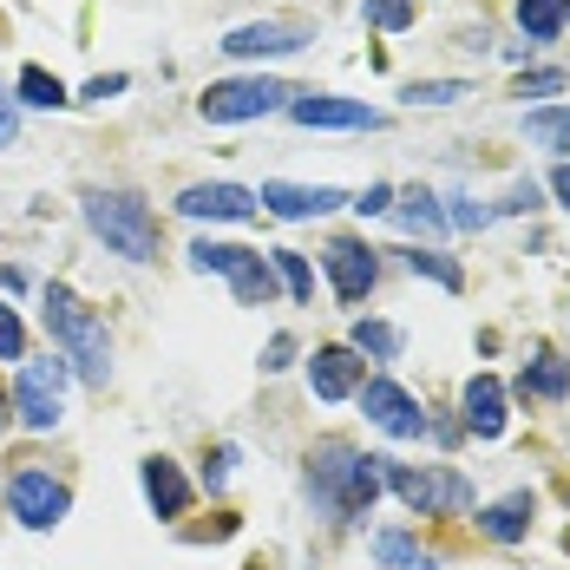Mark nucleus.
I'll use <instances>...</instances> for the list:
<instances>
[{"label":"nucleus","instance_id":"1","mask_svg":"<svg viewBox=\"0 0 570 570\" xmlns=\"http://www.w3.org/2000/svg\"><path fill=\"white\" fill-rule=\"evenodd\" d=\"M47 335L59 342V361L86 387H106L112 381V335H106L99 308H86L66 283H47Z\"/></svg>","mask_w":570,"mask_h":570},{"label":"nucleus","instance_id":"2","mask_svg":"<svg viewBox=\"0 0 570 570\" xmlns=\"http://www.w3.org/2000/svg\"><path fill=\"white\" fill-rule=\"evenodd\" d=\"M308 492L335 518H367L374 499H381V459L354 453L347 440H322L308 453Z\"/></svg>","mask_w":570,"mask_h":570},{"label":"nucleus","instance_id":"3","mask_svg":"<svg viewBox=\"0 0 570 570\" xmlns=\"http://www.w3.org/2000/svg\"><path fill=\"white\" fill-rule=\"evenodd\" d=\"M79 210H86V229L125 263H158V217L131 190H86Z\"/></svg>","mask_w":570,"mask_h":570},{"label":"nucleus","instance_id":"4","mask_svg":"<svg viewBox=\"0 0 570 570\" xmlns=\"http://www.w3.org/2000/svg\"><path fill=\"white\" fill-rule=\"evenodd\" d=\"M381 485H394V499L406 505V512H420V518H446V512H465L472 505V485L459 479L453 465H400V459H381Z\"/></svg>","mask_w":570,"mask_h":570},{"label":"nucleus","instance_id":"5","mask_svg":"<svg viewBox=\"0 0 570 570\" xmlns=\"http://www.w3.org/2000/svg\"><path fill=\"white\" fill-rule=\"evenodd\" d=\"M288 99H295V92H288L283 79H263V72H256V79H217V86L197 99V112L210 118V125H249V118L283 112Z\"/></svg>","mask_w":570,"mask_h":570},{"label":"nucleus","instance_id":"6","mask_svg":"<svg viewBox=\"0 0 570 570\" xmlns=\"http://www.w3.org/2000/svg\"><path fill=\"white\" fill-rule=\"evenodd\" d=\"M66 381H72V367H66V361H27V367H20V381H13V413H20V426L53 433L59 406H66Z\"/></svg>","mask_w":570,"mask_h":570},{"label":"nucleus","instance_id":"7","mask_svg":"<svg viewBox=\"0 0 570 570\" xmlns=\"http://www.w3.org/2000/svg\"><path fill=\"white\" fill-rule=\"evenodd\" d=\"M7 512L20 518L27 531H53L59 518L72 512V492L59 485L53 472H40V465H20V472L7 479Z\"/></svg>","mask_w":570,"mask_h":570},{"label":"nucleus","instance_id":"8","mask_svg":"<svg viewBox=\"0 0 570 570\" xmlns=\"http://www.w3.org/2000/svg\"><path fill=\"white\" fill-rule=\"evenodd\" d=\"M361 413H367L387 440H426V433H433V426H426V413H420V400L406 394L400 381H387V374L361 381Z\"/></svg>","mask_w":570,"mask_h":570},{"label":"nucleus","instance_id":"9","mask_svg":"<svg viewBox=\"0 0 570 570\" xmlns=\"http://www.w3.org/2000/svg\"><path fill=\"white\" fill-rule=\"evenodd\" d=\"M288 118L308 125V131H381V112L361 106V99H335V92H295Z\"/></svg>","mask_w":570,"mask_h":570},{"label":"nucleus","instance_id":"10","mask_svg":"<svg viewBox=\"0 0 570 570\" xmlns=\"http://www.w3.org/2000/svg\"><path fill=\"white\" fill-rule=\"evenodd\" d=\"M381 249H367V243H354V236H335L328 249H322V269H328V283L342 302H361L367 288L381 283V263H374Z\"/></svg>","mask_w":570,"mask_h":570},{"label":"nucleus","instance_id":"11","mask_svg":"<svg viewBox=\"0 0 570 570\" xmlns=\"http://www.w3.org/2000/svg\"><path fill=\"white\" fill-rule=\"evenodd\" d=\"M302 47H308V27H302V20H256V27L224 33L217 53H229V59H283V53H302Z\"/></svg>","mask_w":570,"mask_h":570},{"label":"nucleus","instance_id":"12","mask_svg":"<svg viewBox=\"0 0 570 570\" xmlns=\"http://www.w3.org/2000/svg\"><path fill=\"white\" fill-rule=\"evenodd\" d=\"M269 217H283V224H308V217H328V210H342L347 197L335 184H263V197H256Z\"/></svg>","mask_w":570,"mask_h":570},{"label":"nucleus","instance_id":"13","mask_svg":"<svg viewBox=\"0 0 570 570\" xmlns=\"http://www.w3.org/2000/svg\"><path fill=\"white\" fill-rule=\"evenodd\" d=\"M177 210L184 217H210V224H249L256 217V190H243V184H190L177 197Z\"/></svg>","mask_w":570,"mask_h":570},{"label":"nucleus","instance_id":"14","mask_svg":"<svg viewBox=\"0 0 570 570\" xmlns=\"http://www.w3.org/2000/svg\"><path fill=\"white\" fill-rule=\"evenodd\" d=\"M308 387H315L322 400L361 394V361H354V347H315V361H308Z\"/></svg>","mask_w":570,"mask_h":570},{"label":"nucleus","instance_id":"15","mask_svg":"<svg viewBox=\"0 0 570 570\" xmlns=\"http://www.w3.org/2000/svg\"><path fill=\"white\" fill-rule=\"evenodd\" d=\"M465 426L479 440H499L505 433V381L499 374H472L465 381Z\"/></svg>","mask_w":570,"mask_h":570},{"label":"nucleus","instance_id":"16","mask_svg":"<svg viewBox=\"0 0 570 570\" xmlns=\"http://www.w3.org/2000/svg\"><path fill=\"white\" fill-rule=\"evenodd\" d=\"M138 479H145V499H151V512L158 518H184L190 512V479H184V472H177V459H145V472H138Z\"/></svg>","mask_w":570,"mask_h":570},{"label":"nucleus","instance_id":"17","mask_svg":"<svg viewBox=\"0 0 570 570\" xmlns=\"http://www.w3.org/2000/svg\"><path fill=\"white\" fill-rule=\"evenodd\" d=\"M479 531H485L492 544H524V531H531V492H512V499L485 505V512H479Z\"/></svg>","mask_w":570,"mask_h":570},{"label":"nucleus","instance_id":"18","mask_svg":"<svg viewBox=\"0 0 570 570\" xmlns=\"http://www.w3.org/2000/svg\"><path fill=\"white\" fill-rule=\"evenodd\" d=\"M13 106H33V112H59V106H72V99H66V86H59L47 66H20V79H13Z\"/></svg>","mask_w":570,"mask_h":570},{"label":"nucleus","instance_id":"19","mask_svg":"<svg viewBox=\"0 0 570 570\" xmlns=\"http://www.w3.org/2000/svg\"><path fill=\"white\" fill-rule=\"evenodd\" d=\"M249 256H256V249H243V243H210V236L190 243V269H197V276H236Z\"/></svg>","mask_w":570,"mask_h":570},{"label":"nucleus","instance_id":"20","mask_svg":"<svg viewBox=\"0 0 570 570\" xmlns=\"http://www.w3.org/2000/svg\"><path fill=\"white\" fill-rule=\"evenodd\" d=\"M524 138L544 145V151H570V106H538V112H524Z\"/></svg>","mask_w":570,"mask_h":570},{"label":"nucleus","instance_id":"21","mask_svg":"<svg viewBox=\"0 0 570 570\" xmlns=\"http://www.w3.org/2000/svg\"><path fill=\"white\" fill-rule=\"evenodd\" d=\"M229 288H236V302L243 308H263L269 295H276V263H263V256H249L236 276H229Z\"/></svg>","mask_w":570,"mask_h":570},{"label":"nucleus","instance_id":"22","mask_svg":"<svg viewBox=\"0 0 570 570\" xmlns=\"http://www.w3.org/2000/svg\"><path fill=\"white\" fill-rule=\"evenodd\" d=\"M564 0H518V27L531 33V40H558L564 33Z\"/></svg>","mask_w":570,"mask_h":570},{"label":"nucleus","instance_id":"23","mask_svg":"<svg viewBox=\"0 0 570 570\" xmlns=\"http://www.w3.org/2000/svg\"><path fill=\"white\" fill-rule=\"evenodd\" d=\"M524 394L564 400L570 394V361H558V354H538V361L524 367Z\"/></svg>","mask_w":570,"mask_h":570},{"label":"nucleus","instance_id":"24","mask_svg":"<svg viewBox=\"0 0 570 570\" xmlns=\"http://www.w3.org/2000/svg\"><path fill=\"white\" fill-rule=\"evenodd\" d=\"M394 217H400L406 229H426V236H440V229H446L440 197H426V190H406V197H394Z\"/></svg>","mask_w":570,"mask_h":570},{"label":"nucleus","instance_id":"25","mask_svg":"<svg viewBox=\"0 0 570 570\" xmlns=\"http://www.w3.org/2000/svg\"><path fill=\"white\" fill-rule=\"evenodd\" d=\"M269 263H276V283H283L295 302H315V269H308L302 249H269Z\"/></svg>","mask_w":570,"mask_h":570},{"label":"nucleus","instance_id":"26","mask_svg":"<svg viewBox=\"0 0 570 570\" xmlns=\"http://www.w3.org/2000/svg\"><path fill=\"white\" fill-rule=\"evenodd\" d=\"M374 558L387 570H433V558H426L406 531H381V538H374Z\"/></svg>","mask_w":570,"mask_h":570},{"label":"nucleus","instance_id":"27","mask_svg":"<svg viewBox=\"0 0 570 570\" xmlns=\"http://www.w3.org/2000/svg\"><path fill=\"white\" fill-rule=\"evenodd\" d=\"M406 269L426 276V283H440V288H465V269H459L453 256H440V249H406Z\"/></svg>","mask_w":570,"mask_h":570},{"label":"nucleus","instance_id":"28","mask_svg":"<svg viewBox=\"0 0 570 570\" xmlns=\"http://www.w3.org/2000/svg\"><path fill=\"white\" fill-rule=\"evenodd\" d=\"M354 354L394 361V354H400V328H387V322H354Z\"/></svg>","mask_w":570,"mask_h":570},{"label":"nucleus","instance_id":"29","mask_svg":"<svg viewBox=\"0 0 570 570\" xmlns=\"http://www.w3.org/2000/svg\"><path fill=\"white\" fill-rule=\"evenodd\" d=\"M361 13H367V27H381V33H406V27H413V0H361Z\"/></svg>","mask_w":570,"mask_h":570},{"label":"nucleus","instance_id":"30","mask_svg":"<svg viewBox=\"0 0 570 570\" xmlns=\"http://www.w3.org/2000/svg\"><path fill=\"white\" fill-rule=\"evenodd\" d=\"M406 99L413 106H453V99H472L459 79H420V86H406Z\"/></svg>","mask_w":570,"mask_h":570},{"label":"nucleus","instance_id":"31","mask_svg":"<svg viewBox=\"0 0 570 570\" xmlns=\"http://www.w3.org/2000/svg\"><path fill=\"white\" fill-rule=\"evenodd\" d=\"M551 92H564V72H558V66H544V72H518V99H551Z\"/></svg>","mask_w":570,"mask_h":570},{"label":"nucleus","instance_id":"32","mask_svg":"<svg viewBox=\"0 0 570 570\" xmlns=\"http://www.w3.org/2000/svg\"><path fill=\"white\" fill-rule=\"evenodd\" d=\"M20 354H27V328L13 308H0V361H20Z\"/></svg>","mask_w":570,"mask_h":570},{"label":"nucleus","instance_id":"33","mask_svg":"<svg viewBox=\"0 0 570 570\" xmlns=\"http://www.w3.org/2000/svg\"><path fill=\"white\" fill-rule=\"evenodd\" d=\"M354 210H361V217H381V210H394V184H367V190L354 197Z\"/></svg>","mask_w":570,"mask_h":570},{"label":"nucleus","instance_id":"34","mask_svg":"<svg viewBox=\"0 0 570 570\" xmlns=\"http://www.w3.org/2000/svg\"><path fill=\"white\" fill-rule=\"evenodd\" d=\"M288 361H295V335H276V342L263 347V374H283Z\"/></svg>","mask_w":570,"mask_h":570},{"label":"nucleus","instance_id":"35","mask_svg":"<svg viewBox=\"0 0 570 570\" xmlns=\"http://www.w3.org/2000/svg\"><path fill=\"white\" fill-rule=\"evenodd\" d=\"M492 217H499V210H479V204H453V210H446V224H459V229H485Z\"/></svg>","mask_w":570,"mask_h":570},{"label":"nucleus","instance_id":"36","mask_svg":"<svg viewBox=\"0 0 570 570\" xmlns=\"http://www.w3.org/2000/svg\"><path fill=\"white\" fill-rule=\"evenodd\" d=\"M20 138V106H13V92H0V151Z\"/></svg>","mask_w":570,"mask_h":570},{"label":"nucleus","instance_id":"37","mask_svg":"<svg viewBox=\"0 0 570 570\" xmlns=\"http://www.w3.org/2000/svg\"><path fill=\"white\" fill-rule=\"evenodd\" d=\"M125 86H131L125 72H106V79H92V86H86V99H92V106H106V99H118Z\"/></svg>","mask_w":570,"mask_h":570},{"label":"nucleus","instance_id":"38","mask_svg":"<svg viewBox=\"0 0 570 570\" xmlns=\"http://www.w3.org/2000/svg\"><path fill=\"white\" fill-rule=\"evenodd\" d=\"M531 204H538V184H518V190L505 197V204H499V210H531Z\"/></svg>","mask_w":570,"mask_h":570},{"label":"nucleus","instance_id":"39","mask_svg":"<svg viewBox=\"0 0 570 570\" xmlns=\"http://www.w3.org/2000/svg\"><path fill=\"white\" fill-rule=\"evenodd\" d=\"M551 190H558V204L570 210V165H558V171H551Z\"/></svg>","mask_w":570,"mask_h":570},{"label":"nucleus","instance_id":"40","mask_svg":"<svg viewBox=\"0 0 570 570\" xmlns=\"http://www.w3.org/2000/svg\"><path fill=\"white\" fill-rule=\"evenodd\" d=\"M0 288H7V295H20V288H27V276H20V269H0Z\"/></svg>","mask_w":570,"mask_h":570},{"label":"nucleus","instance_id":"41","mask_svg":"<svg viewBox=\"0 0 570 570\" xmlns=\"http://www.w3.org/2000/svg\"><path fill=\"white\" fill-rule=\"evenodd\" d=\"M564 13H570V0H564Z\"/></svg>","mask_w":570,"mask_h":570}]
</instances>
